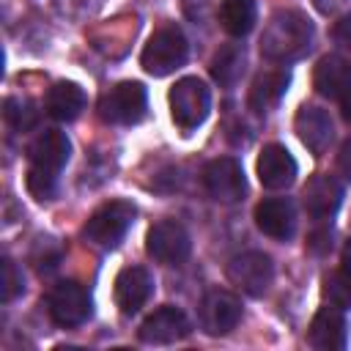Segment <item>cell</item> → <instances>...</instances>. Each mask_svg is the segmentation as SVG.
Instances as JSON below:
<instances>
[{"label":"cell","mask_w":351,"mask_h":351,"mask_svg":"<svg viewBox=\"0 0 351 351\" xmlns=\"http://www.w3.org/2000/svg\"><path fill=\"white\" fill-rule=\"evenodd\" d=\"M288 82H291V77H288L285 69L261 71V74L252 80V88H250V96H247L250 110H252L255 115L271 112V110L282 101V96H285V90H288Z\"/></svg>","instance_id":"ffe728a7"},{"label":"cell","mask_w":351,"mask_h":351,"mask_svg":"<svg viewBox=\"0 0 351 351\" xmlns=\"http://www.w3.org/2000/svg\"><path fill=\"white\" fill-rule=\"evenodd\" d=\"M148 107V93L140 82H118L112 85L101 99H99V115L101 121L112 126H132L145 115Z\"/></svg>","instance_id":"52a82bcc"},{"label":"cell","mask_w":351,"mask_h":351,"mask_svg":"<svg viewBox=\"0 0 351 351\" xmlns=\"http://www.w3.org/2000/svg\"><path fill=\"white\" fill-rule=\"evenodd\" d=\"M170 115L181 132H195L211 112V90L200 77H181L170 88Z\"/></svg>","instance_id":"277c9868"},{"label":"cell","mask_w":351,"mask_h":351,"mask_svg":"<svg viewBox=\"0 0 351 351\" xmlns=\"http://www.w3.org/2000/svg\"><path fill=\"white\" fill-rule=\"evenodd\" d=\"M340 261H343V266L346 269H351V239L343 244V252H340Z\"/></svg>","instance_id":"4dcf8cb0"},{"label":"cell","mask_w":351,"mask_h":351,"mask_svg":"<svg viewBox=\"0 0 351 351\" xmlns=\"http://www.w3.org/2000/svg\"><path fill=\"white\" fill-rule=\"evenodd\" d=\"M85 104H88L85 90L77 82H69V80L55 82L49 88V93H47V101H44L47 112L55 121H74V118H80V112L85 110Z\"/></svg>","instance_id":"44dd1931"},{"label":"cell","mask_w":351,"mask_h":351,"mask_svg":"<svg viewBox=\"0 0 351 351\" xmlns=\"http://www.w3.org/2000/svg\"><path fill=\"white\" fill-rule=\"evenodd\" d=\"M313 85L324 99H343L351 93V63L343 55H324L313 71Z\"/></svg>","instance_id":"d6986e66"},{"label":"cell","mask_w":351,"mask_h":351,"mask_svg":"<svg viewBox=\"0 0 351 351\" xmlns=\"http://www.w3.org/2000/svg\"><path fill=\"white\" fill-rule=\"evenodd\" d=\"M47 313H49L52 324H58L63 329L82 326L93 313L90 291L77 280H60L47 293Z\"/></svg>","instance_id":"8992f818"},{"label":"cell","mask_w":351,"mask_h":351,"mask_svg":"<svg viewBox=\"0 0 351 351\" xmlns=\"http://www.w3.org/2000/svg\"><path fill=\"white\" fill-rule=\"evenodd\" d=\"M228 280L250 296H263L274 280V263L261 250L239 252L228 263Z\"/></svg>","instance_id":"9c48e42d"},{"label":"cell","mask_w":351,"mask_h":351,"mask_svg":"<svg viewBox=\"0 0 351 351\" xmlns=\"http://www.w3.org/2000/svg\"><path fill=\"white\" fill-rule=\"evenodd\" d=\"M145 250L154 261L165 266H178L189 258L192 239H189V230L178 219H159L151 225L145 236Z\"/></svg>","instance_id":"ba28073f"},{"label":"cell","mask_w":351,"mask_h":351,"mask_svg":"<svg viewBox=\"0 0 351 351\" xmlns=\"http://www.w3.org/2000/svg\"><path fill=\"white\" fill-rule=\"evenodd\" d=\"M134 217H137L134 203H129V200H110V203L99 206L88 217L82 233H85V239L90 244H96L101 250H112V247H118L123 241V236L134 225Z\"/></svg>","instance_id":"5b68a950"},{"label":"cell","mask_w":351,"mask_h":351,"mask_svg":"<svg viewBox=\"0 0 351 351\" xmlns=\"http://www.w3.org/2000/svg\"><path fill=\"white\" fill-rule=\"evenodd\" d=\"M241 321V299L225 288H211L206 291L203 302H200V326L214 335H230Z\"/></svg>","instance_id":"8fae6325"},{"label":"cell","mask_w":351,"mask_h":351,"mask_svg":"<svg viewBox=\"0 0 351 351\" xmlns=\"http://www.w3.org/2000/svg\"><path fill=\"white\" fill-rule=\"evenodd\" d=\"M154 293V277L145 266H126L115 277V304L123 315L140 313Z\"/></svg>","instance_id":"4fadbf2b"},{"label":"cell","mask_w":351,"mask_h":351,"mask_svg":"<svg viewBox=\"0 0 351 351\" xmlns=\"http://www.w3.org/2000/svg\"><path fill=\"white\" fill-rule=\"evenodd\" d=\"M3 112H5L8 126H14L16 132H27V129H33L38 123V110L33 107V101L19 99V96L5 99V110Z\"/></svg>","instance_id":"d4e9b609"},{"label":"cell","mask_w":351,"mask_h":351,"mask_svg":"<svg viewBox=\"0 0 351 351\" xmlns=\"http://www.w3.org/2000/svg\"><path fill=\"white\" fill-rule=\"evenodd\" d=\"M337 170L346 181H351V140H346L340 145V154H337Z\"/></svg>","instance_id":"83f0119b"},{"label":"cell","mask_w":351,"mask_h":351,"mask_svg":"<svg viewBox=\"0 0 351 351\" xmlns=\"http://www.w3.org/2000/svg\"><path fill=\"white\" fill-rule=\"evenodd\" d=\"M313 38H315L313 22L296 8H282L269 16V22L261 33V55L269 63L288 66L310 52Z\"/></svg>","instance_id":"6da1fadb"},{"label":"cell","mask_w":351,"mask_h":351,"mask_svg":"<svg viewBox=\"0 0 351 351\" xmlns=\"http://www.w3.org/2000/svg\"><path fill=\"white\" fill-rule=\"evenodd\" d=\"M340 110H343V118L351 123V93H346V96L340 99Z\"/></svg>","instance_id":"f546056e"},{"label":"cell","mask_w":351,"mask_h":351,"mask_svg":"<svg viewBox=\"0 0 351 351\" xmlns=\"http://www.w3.org/2000/svg\"><path fill=\"white\" fill-rule=\"evenodd\" d=\"M255 225L274 241H288L296 233V206L291 197H266L255 206Z\"/></svg>","instance_id":"9a60e30c"},{"label":"cell","mask_w":351,"mask_h":351,"mask_svg":"<svg viewBox=\"0 0 351 351\" xmlns=\"http://www.w3.org/2000/svg\"><path fill=\"white\" fill-rule=\"evenodd\" d=\"M293 129H296V137L302 140V145L315 156H321L335 137V126H332L329 112L315 107V104L299 107V112L293 118Z\"/></svg>","instance_id":"2e32d148"},{"label":"cell","mask_w":351,"mask_h":351,"mask_svg":"<svg viewBox=\"0 0 351 351\" xmlns=\"http://www.w3.org/2000/svg\"><path fill=\"white\" fill-rule=\"evenodd\" d=\"M315 3V8L321 11V14H335L340 5H343V0H313Z\"/></svg>","instance_id":"f1b7e54d"},{"label":"cell","mask_w":351,"mask_h":351,"mask_svg":"<svg viewBox=\"0 0 351 351\" xmlns=\"http://www.w3.org/2000/svg\"><path fill=\"white\" fill-rule=\"evenodd\" d=\"M192 332V324L186 318V313L176 304H162L156 307L137 329L140 340L143 343H151V346H167V343H176V340H184L186 335Z\"/></svg>","instance_id":"7c38bea8"},{"label":"cell","mask_w":351,"mask_h":351,"mask_svg":"<svg viewBox=\"0 0 351 351\" xmlns=\"http://www.w3.org/2000/svg\"><path fill=\"white\" fill-rule=\"evenodd\" d=\"M304 208L315 222H326L337 214L343 203V184L335 176H313L302 192Z\"/></svg>","instance_id":"ac0fdd59"},{"label":"cell","mask_w":351,"mask_h":351,"mask_svg":"<svg viewBox=\"0 0 351 351\" xmlns=\"http://www.w3.org/2000/svg\"><path fill=\"white\" fill-rule=\"evenodd\" d=\"M255 173H258V181L266 189H288L296 181L299 165H296V159L291 156V151L285 145L269 143V145H263V151L258 156Z\"/></svg>","instance_id":"5bb4252c"},{"label":"cell","mask_w":351,"mask_h":351,"mask_svg":"<svg viewBox=\"0 0 351 351\" xmlns=\"http://www.w3.org/2000/svg\"><path fill=\"white\" fill-rule=\"evenodd\" d=\"M203 186L219 203H239L247 192L244 167L233 156H217L203 167Z\"/></svg>","instance_id":"30bf717a"},{"label":"cell","mask_w":351,"mask_h":351,"mask_svg":"<svg viewBox=\"0 0 351 351\" xmlns=\"http://www.w3.org/2000/svg\"><path fill=\"white\" fill-rule=\"evenodd\" d=\"M22 291H25L22 271L16 269V263L11 258H3V271H0V299H3V304L14 302Z\"/></svg>","instance_id":"484cf974"},{"label":"cell","mask_w":351,"mask_h":351,"mask_svg":"<svg viewBox=\"0 0 351 351\" xmlns=\"http://www.w3.org/2000/svg\"><path fill=\"white\" fill-rule=\"evenodd\" d=\"M247 69V52L241 44H225L211 58V77L222 88H233Z\"/></svg>","instance_id":"7402d4cb"},{"label":"cell","mask_w":351,"mask_h":351,"mask_svg":"<svg viewBox=\"0 0 351 351\" xmlns=\"http://www.w3.org/2000/svg\"><path fill=\"white\" fill-rule=\"evenodd\" d=\"M324 293L329 299V304L340 307V310H351V269H337L324 280Z\"/></svg>","instance_id":"cb8c5ba5"},{"label":"cell","mask_w":351,"mask_h":351,"mask_svg":"<svg viewBox=\"0 0 351 351\" xmlns=\"http://www.w3.org/2000/svg\"><path fill=\"white\" fill-rule=\"evenodd\" d=\"M258 22V3L255 0H219V25L225 33L241 38Z\"/></svg>","instance_id":"603a6c76"},{"label":"cell","mask_w":351,"mask_h":351,"mask_svg":"<svg viewBox=\"0 0 351 351\" xmlns=\"http://www.w3.org/2000/svg\"><path fill=\"white\" fill-rule=\"evenodd\" d=\"M189 58V41L178 25H165L151 33V38L143 47L140 63L154 77H167L176 69H181Z\"/></svg>","instance_id":"3957f363"},{"label":"cell","mask_w":351,"mask_h":351,"mask_svg":"<svg viewBox=\"0 0 351 351\" xmlns=\"http://www.w3.org/2000/svg\"><path fill=\"white\" fill-rule=\"evenodd\" d=\"M332 38H335V44H337L340 49L351 52V11H348V14H343V16L335 22Z\"/></svg>","instance_id":"4316f807"},{"label":"cell","mask_w":351,"mask_h":351,"mask_svg":"<svg viewBox=\"0 0 351 351\" xmlns=\"http://www.w3.org/2000/svg\"><path fill=\"white\" fill-rule=\"evenodd\" d=\"M71 156V140L60 129H44L27 148V189L38 200L58 192V176Z\"/></svg>","instance_id":"7a4b0ae2"},{"label":"cell","mask_w":351,"mask_h":351,"mask_svg":"<svg viewBox=\"0 0 351 351\" xmlns=\"http://www.w3.org/2000/svg\"><path fill=\"white\" fill-rule=\"evenodd\" d=\"M307 340L313 348L318 351H340L348 343V321L343 315L340 307H321L313 321H310V332Z\"/></svg>","instance_id":"e0dca14e"}]
</instances>
